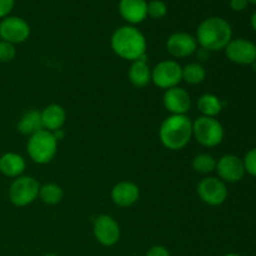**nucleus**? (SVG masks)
<instances>
[{"mask_svg": "<svg viewBox=\"0 0 256 256\" xmlns=\"http://www.w3.org/2000/svg\"><path fill=\"white\" fill-rule=\"evenodd\" d=\"M42 129H44V125H42V112L39 110H29L20 118L19 122H18V132L22 135L32 136L35 132Z\"/></svg>", "mask_w": 256, "mask_h": 256, "instance_id": "aec40b11", "label": "nucleus"}, {"mask_svg": "<svg viewBox=\"0 0 256 256\" xmlns=\"http://www.w3.org/2000/svg\"><path fill=\"white\" fill-rule=\"evenodd\" d=\"M162 104L172 115H185L192 108V98L186 90L175 86L165 90Z\"/></svg>", "mask_w": 256, "mask_h": 256, "instance_id": "4468645a", "label": "nucleus"}, {"mask_svg": "<svg viewBox=\"0 0 256 256\" xmlns=\"http://www.w3.org/2000/svg\"><path fill=\"white\" fill-rule=\"evenodd\" d=\"M92 232L95 239L102 246H114L120 239V226L114 218L109 215H99L94 220Z\"/></svg>", "mask_w": 256, "mask_h": 256, "instance_id": "9d476101", "label": "nucleus"}, {"mask_svg": "<svg viewBox=\"0 0 256 256\" xmlns=\"http://www.w3.org/2000/svg\"><path fill=\"white\" fill-rule=\"evenodd\" d=\"M198 109L202 116L215 118L222 112V102L214 94H204L198 99Z\"/></svg>", "mask_w": 256, "mask_h": 256, "instance_id": "412c9836", "label": "nucleus"}, {"mask_svg": "<svg viewBox=\"0 0 256 256\" xmlns=\"http://www.w3.org/2000/svg\"><path fill=\"white\" fill-rule=\"evenodd\" d=\"M182 80V68L175 60H162L152 70V82L160 89H172Z\"/></svg>", "mask_w": 256, "mask_h": 256, "instance_id": "0eeeda50", "label": "nucleus"}, {"mask_svg": "<svg viewBox=\"0 0 256 256\" xmlns=\"http://www.w3.org/2000/svg\"><path fill=\"white\" fill-rule=\"evenodd\" d=\"M119 12L129 24H140L148 18V2L145 0H120Z\"/></svg>", "mask_w": 256, "mask_h": 256, "instance_id": "dca6fc26", "label": "nucleus"}, {"mask_svg": "<svg viewBox=\"0 0 256 256\" xmlns=\"http://www.w3.org/2000/svg\"><path fill=\"white\" fill-rule=\"evenodd\" d=\"M215 170L224 182H240L246 172L242 159L232 154H228L220 158L216 162V169Z\"/></svg>", "mask_w": 256, "mask_h": 256, "instance_id": "f8f14e48", "label": "nucleus"}, {"mask_svg": "<svg viewBox=\"0 0 256 256\" xmlns=\"http://www.w3.org/2000/svg\"><path fill=\"white\" fill-rule=\"evenodd\" d=\"M192 136L202 146L214 148L224 139V128L216 118L202 115L192 122Z\"/></svg>", "mask_w": 256, "mask_h": 256, "instance_id": "39448f33", "label": "nucleus"}, {"mask_svg": "<svg viewBox=\"0 0 256 256\" xmlns=\"http://www.w3.org/2000/svg\"><path fill=\"white\" fill-rule=\"evenodd\" d=\"M64 196V192L62 189L56 184H44L42 186H40L39 190V198L44 204L46 205H56L59 204L62 200Z\"/></svg>", "mask_w": 256, "mask_h": 256, "instance_id": "5701e85b", "label": "nucleus"}, {"mask_svg": "<svg viewBox=\"0 0 256 256\" xmlns=\"http://www.w3.org/2000/svg\"><path fill=\"white\" fill-rule=\"evenodd\" d=\"M242 162H244L245 172H249L252 176H256V148L246 152Z\"/></svg>", "mask_w": 256, "mask_h": 256, "instance_id": "bb28decb", "label": "nucleus"}, {"mask_svg": "<svg viewBox=\"0 0 256 256\" xmlns=\"http://www.w3.org/2000/svg\"><path fill=\"white\" fill-rule=\"evenodd\" d=\"M225 256H242V255H239V254H234V252H232V254H226Z\"/></svg>", "mask_w": 256, "mask_h": 256, "instance_id": "2f4dec72", "label": "nucleus"}, {"mask_svg": "<svg viewBox=\"0 0 256 256\" xmlns=\"http://www.w3.org/2000/svg\"><path fill=\"white\" fill-rule=\"evenodd\" d=\"M140 190L132 182H120L112 189V200L120 208H130L139 200Z\"/></svg>", "mask_w": 256, "mask_h": 256, "instance_id": "2eb2a0df", "label": "nucleus"}, {"mask_svg": "<svg viewBox=\"0 0 256 256\" xmlns=\"http://www.w3.org/2000/svg\"><path fill=\"white\" fill-rule=\"evenodd\" d=\"M224 50L228 59L235 64L252 65L256 62V45L248 39L232 40Z\"/></svg>", "mask_w": 256, "mask_h": 256, "instance_id": "9b49d317", "label": "nucleus"}, {"mask_svg": "<svg viewBox=\"0 0 256 256\" xmlns=\"http://www.w3.org/2000/svg\"><path fill=\"white\" fill-rule=\"evenodd\" d=\"M168 6L162 0H152L148 2V16L152 19H162L166 15Z\"/></svg>", "mask_w": 256, "mask_h": 256, "instance_id": "393cba45", "label": "nucleus"}, {"mask_svg": "<svg viewBox=\"0 0 256 256\" xmlns=\"http://www.w3.org/2000/svg\"><path fill=\"white\" fill-rule=\"evenodd\" d=\"M206 76L205 68L199 62H190L182 68V80L190 85H198L202 82Z\"/></svg>", "mask_w": 256, "mask_h": 256, "instance_id": "4be33fe9", "label": "nucleus"}, {"mask_svg": "<svg viewBox=\"0 0 256 256\" xmlns=\"http://www.w3.org/2000/svg\"><path fill=\"white\" fill-rule=\"evenodd\" d=\"M145 256H170V252L165 246H162V245H155V246L150 248V249L148 250L146 255Z\"/></svg>", "mask_w": 256, "mask_h": 256, "instance_id": "c85d7f7f", "label": "nucleus"}, {"mask_svg": "<svg viewBox=\"0 0 256 256\" xmlns=\"http://www.w3.org/2000/svg\"><path fill=\"white\" fill-rule=\"evenodd\" d=\"M252 29L256 32V12L252 14Z\"/></svg>", "mask_w": 256, "mask_h": 256, "instance_id": "7c9ffc66", "label": "nucleus"}, {"mask_svg": "<svg viewBox=\"0 0 256 256\" xmlns=\"http://www.w3.org/2000/svg\"><path fill=\"white\" fill-rule=\"evenodd\" d=\"M110 45L118 56L132 62L146 56V39L132 25H125L115 30L110 39Z\"/></svg>", "mask_w": 256, "mask_h": 256, "instance_id": "f257e3e1", "label": "nucleus"}, {"mask_svg": "<svg viewBox=\"0 0 256 256\" xmlns=\"http://www.w3.org/2000/svg\"><path fill=\"white\" fill-rule=\"evenodd\" d=\"M26 152L30 159L40 165L48 164L54 159L58 152V140L49 130H40L29 138Z\"/></svg>", "mask_w": 256, "mask_h": 256, "instance_id": "20e7f679", "label": "nucleus"}, {"mask_svg": "<svg viewBox=\"0 0 256 256\" xmlns=\"http://www.w3.org/2000/svg\"><path fill=\"white\" fill-rule=\"evenodd\" d=\"M129 80L134 86L145 88L152 82V69L148 65L146 56L132 62L129 69Z\"/></svg>", "mask_w": 256, "mask_h": 256, "instance_id": "6ab92c4d", "label": "nucleus"}, {"mask_svg": "<svg viewBox=\"0 0 256 256\" xmlns=\"http://www.w3.org/2000/svg\"><path fill=\"white\" fill-rule=\"evenodd\" d=\"M42 125L45 130L54 132L62 129L66 122V112L59 104H50L42 112Z\"/></svg>", "mask_w": 256, "mask_h": 256, "instance_id": "f3484780", "label": "nucleus"}, {"mask_svg": "<svg viewBox=\"0 0 256 256\" xmlns=\"http://www.w3.org/2000/svg\"><path fill=\"white\" fill-rule=\"evenodd\" d=\"M40 184L32 176H19L9 188V199L15 206H28L39 196Z\"/></svg>", "mask_w": 256, "mask_h": 256, "instance_id": "423d86ee", "label": "nucleus"}, {"mask_svg": "<svg viewBox=\"0 0 256 256\" xmlns=\"http://www.w3.org/2000/svg\"><path fill=\"white\" fill-rule=\"evenodd\" d=\"M26 162L22 155L16 152H5L0 158V172L8 178H19L25 172Z\"/></svg>", "mask_w": 256, "mask_h": 256, "instance_id": "a211bd4d", "label": "nucleus"}, {"mask_svg": "<svg viewBox=\"0 0 256 256\" xmlns=\"http://www.w3.org/2000/svg\"><path fill=\"white\" fill-rule=\"evenodd\" d=\"M248 2H252V4H256V0H248Z\"/></svg>", "mask_w": 256, "mask_h": 256, "instance_id": "473e14b6", "label": "nucleus"}, {"mask_svg": "<svg viewBox=\"0 0 256 256\" xmlns=\"http://www.w3.org/2000/svg\"><path fill=\"white\" fill-rule=\"evenodd\" d=\"M44 256H58V255H55V254H46V255H44Z\"/></svg>", "mask_w": 256, "mask_h": 256, "instance_id": "72a5a7b5", "label": "nucleus"}, {"mask_svg": "<svg viewBox=\"0 0 256 256\" xmlns=\"http://www.w3.org/2000/svg\"><path fill=\"white\" fill-rule=\"evenodd\" d=\"M192 169L199 174H210L216 169V160L212 155L206 154H198L196 156L192 159Z\"/></svg>", "mask_w": 256, "mask_h": 256, "instance_id": "b1692460", "label": "nucleus"}, {"mask_svg": "<svg viewBox=\"0 0 256 256\" xmlns=\"http://www.w3.org/2000/svg\"><path fill=\"white\" fill-rule=\"evenodd\" d=\"M195 39L202 49L208 52H220L232 40V29L222 18H208L198 26Z\"/></svg>", "mask_w": 256, "mask_h": 256, "instance_id": "f03ea898", "label": "nucleus"}, {"mask_svg": "<svg viewBox=\"0 0 256 256\" xmlns=\"http://www.w3.org/2000/svg\"><path fill=\"white\" fill-rule=\"evenodd\" d=\"M159 138L166 149H184L192 138V122L186 115H170L160 125Z\"/></svg>", "mask_w": 256, "mask_h": 256, "instance_id": "7ed1b4c3", "label": "nucleus"}, {"mask_svg": "<svg viewBox=\"0 0 256 256\" xmlns=\"http://www.w3.org/2000/svg\"><path fill=\"white\" fill-rule=\"evenodd\" d=\"M16 55L15 45L12 42H8L2 40L0 42V62H10L14 60Z\"/></svg>", "mask_w": 256, "mask_h": 256, "instance_id": "a878e982", "label": "nucleus"}, {"mask_svg": "<svg viewBox=\"0 0 256 256\" xmlns=\"http://www.w3.org/2000/svg\"><path fill=\"white\" fill-rule=\"evenodd\" d=\"M15 4V0H0V19H4L8 16L12 10Z\"/></svg>", "mask_w": 256, "mask_h": 256, "instance_id": "cd10ccee", "label": "nucleus"}, {"mask_svg": "<svg viewBox=\"0 0 256 256\" xmlns=\"http://www.w3.org/2000/svg\"><path fill=\"white\" fill-rule=\"evenodd\" d=\"M198 195L205 204L219 206L228 199V188L222 179L208 176L198 184Z\"/></svg>", "mask_w": 256, "mask_h": 256, "instance_id": "6e6552de", "label": "nucleus"}, {"mask_svg": "<svg viewBox=\"0 0 256 256\" xmlns=\"http://www.w3.org/2000/svg\"><path fill=\"white\" fill-rule=\"evenodd\" d=\"M166 50L174 58H188L198 50V42L195 36L188 32H174L168 38Z\"/></svg>", "mask_w": 256, "mask_h": 256, "instance_id": "ddd939ff", "label": "nucleus"}, {"mask_svg": "<svg viewBox=\"0 0 256 256\" xmlns=\"http://www.w3.org/2000/svg\"><path fill=\"white\" fill-rule=\"evenodd\" d=\"M230 6L235 12H242L244 9H246L248 0H230Z\"/></svg>", "mask_w": 256, "mask_h": 256, "instance_id": "c756f323", "label": "nucleus"}, {"mask_svg": "<svg viewBox=\"0 0 256 256\" xmlns=\"http://www.w3.org/2000/svg\"><path fill=\"white\" fill-rule=\"evenodd\" d=\"M30 36V26L22 18L6 16L0 22V38L12 44H22Z\"/></svg>", "mask_w": 256, "mask_h": 256, "instance_id": "1a4fd4ad", "label": "nucleus"}]
</instances>
